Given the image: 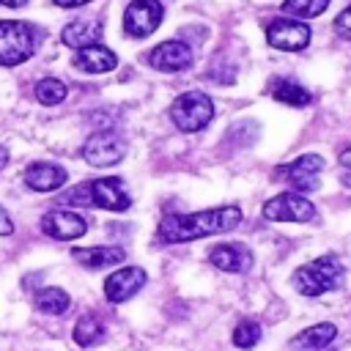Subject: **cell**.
<instances>
[{"label":"cell","mask_w":351,"mask_h":351,"mask_svg":"<svg viewBox=\"0 0 351 351\" xmlns=\"http://www.w3.org/2000/svg\"><path fill=\"white\" fill-rule=\"evenodd\" d=\"M208 261L211 266L222 269V271H230V274H241L252 266V250L244 247L241 241H225V244H217L211 252H208Z\"/></svg>","instance_id":"obj_14"},{"label":"cell","mask_w":351,"mask_h":351,"mask_svg":"<svg viewBox=\"0 0 351 351\" xmlns=\"http://www.w3.org/2000/svg\"><path fill=\"white\" fill-rule=\"evenodd\" d=\"M8 165V151H5V145H0V170Z\"/></svg>","instance_id":"obj_31"},{"label":"cell","mask_w":351,"mask_h":351,"mask_svg":"<svg viewBox=\"0 0 351 351\" xmlns=\"http://www.w3.org/2000/svg\"><path fill=\"white\" fill-rule=\"evenodd\" d=\"M145 280H148L145 269H140V266H123V269L112 271L104 280V296H107V302L121 304V302L132 299L145 285Z\"/></svg>","instance_id":"obj_12"},{"label":"cell","mask_w":351,"mask_h":351,"mask_svg":"<svg viewBox=\"0 0 351 351\" xmlns=\"http://www.w3.org/2000/svg\"><path fill=\"white\" fill-rule=\"evenodd\" d=\"M85 3H90V0H55V5H60V8H77Z\"/></svg>","instance_id":"obj_28"},{"label":"cell","mask_w":351,"mask_h":351,"mask_svg":"<svg viewBox=\"0 0 351 351\" xmlns=\"http://www.w3.org/2000/svg\"><path fill=\"white\" fill-rule=\"evenodd\" d=\"M36 99L41 101V104H47V107H55V104H60L63 99H66V85L60 82V80H55V77H44V80H38L36 82Z\"/></svg>","instance_id":"obj_23"},{"label":"cell","mask_w":351,"mask_h":351,"mask_svg":"<svg viewBox=\"0 0 351 351\" xmlns=\"http://www.w3.org/2000/svg\"><path fill=\"white\" fill-rule=\"evenodd\" d=\"M115 66H118V58L104 44H88L74 55V69L85 74H104V71H112Z\"/></svg>","instance_id":"obj_16"},{"label":"cell","mask_w":351,"mask_h":351,"mask_svg":"<svg viewBox=\"0 0 351 351\" xmlns=\"http://www.w3.org/2000/svg\"><path fill=\"white\" fill-rule=\"evenodd\" d=\"M126 143L118 132H93L82 145V159L93 167H112L123 159Z\"/></svg>","instance_id":"obj_7"},{"label":"cell","mask_w":351,"mask_h":351,"mask_svg":"<svg viewBox=\"0 0 351 351\" xmlns=\"http://www.w3.org/2000/svg\"><path fill=\"white\" fill-rule=\"evenodd\" d=\"M71 258L85 269H104V266L121 263L126 252L121 247H74Z\"/></svg>","instance_id":"obj_18"},{"label":"cell","mask_w":351,"mask_h":351,"mask_svg":"<svg viewBox=\"0 0 351 351\" xmlns=\"http://www.w3.org/2000/svg\"><path fill=\"white\" fill-rule=\"evenodd\" d=\"M239 222H241L239 206H217V208H206V211H195V214H167L159 222V239L165 244L195 241L203 236L233 230Z\"/></svg>","instance_id":"obj_1"},{"label":"cell","mask_w":351,"mask_h":351,"mask_svg":"<svg viewBox=\"0 0 351 351\" xmlns=\"http://www.w3.org/2000/svg\"><path fill=\"white\" fill-rule=\"evenodd\" d=\"M340 165H343V167H348V170H351V145H348V148H346V151H343V154H340Z\"/></svg>","instance_id":"obj_29"},{"label":"cell","mask_w":351,"mask_h":351,"mask_svg":"<svg viewBox=\"0 0 351 351\" xmlns=\"http://www.w3.org/2000/svg\"><path fill=\"white\" fill-rule=\"evenodd\" d=\"M258 340H261V324L258 321L244 318L236 324V329H233V346L236 348H252V346H258Z\"/></svg>","instance_id":"obj_25"},{"label":"cell","mask_w":351,"mask_h":351,"mask_svg":"<svg viewBox=\"0 0 351 351\" xmlns=\"http://www.w3.org/2000/svg\"><path fill=\"white\" fill-rule=\"evenodd\" d=\"M165 8L159 0H132L123 11V30L132 38H145L162 25Z\"/></svg>","instance_id":"obj_8"},{"label":"cell","mask_w":351,"mask_h":351,"mask_svg":"<svg viewBox=\"0 0 351 351\" xmlns=\"http://www.w3.org/2000/svg\"><path fill=\"white\" fill-rule=\"evenodd\" d=\"M335 30H337L340 38L351 41V5H346V8L337 14V19H335Z\"/></svg>","instance_id":"obj_26"},{"label":"cell","mask_w":351,"mask_h":351,"mask_svg":"<svg viewBox=\"0 0 351 351\" xmlns=\"http://www.w3.org/2000/svg\"><path fill=\"white\" fill-rule=\"evenodd\" d=\"M27 0H0V5H8V8H19V5H25Z\"/></svg>","instance_id":"obj_30"},{"label":"cell","mask_w":351,"mask_h":351,"mask_svg":"<svg viewBox=\"0 0 351 351\" xmlns=\"http://www.w3.org/2000/svg\"><path fill=\"white\" fill-rule=\"evenodd\" d=\"M101 38V25L93 22V19H77V22H69L60 33V41L66 47H74V49H82L88 44H99Z\"/></svg>","instance_id":"obj_19"},{"label":"cell","mask_w":351,"mask_h":351,"mask_svg":"<svg viewBox=\"0 0 351 351\" xmlns=\"http://www.w3.org/2000/svg\"><path fill=\"white\" fill-rule=\"evenodd\" d=\"M104 335V324L99 321V315H93V313H85V315H80L77 318V324H74V343L77 346H82V348H88V346H93L99 337Z\"/></svg>","instance_id":"obj_22"},{"label":"cell","mask_w":351,"mask_h":351,"mask_svg":"<svg viewBox=\"0 0 351 351\" xmlns=\"http://www.w3.org/2000/svg\"><path fill=\"white\" fill-rule=\"evenodd\" d=\"M66 203L74 206H96V208H107V211H126L132 206V197L123 186L121 178L107 176V178H96V181H85L77 189H71L66 195Z\"/></svg>","instance_id":"obj_2"},{"label":"cell","mask_w":351,"mask_h":351,"mask_svg":"<svg viewBox=\"0 0 351 351\" xmlns=\"http://www.w3.org/2000/svg\"><path fill=\"white\" fill-rule=\"evenodd\" d=\"M33 304H36L41 313H47V315H60V313L69 310L71 299H69V293H66L63 288H41V291H36Z\"/></svg>","instance_id":"obj_21"},{"label":"cell","mask_w":351,"mask_h":351,"mask_svg":"<svg viewBox=\"0 0 351 351\" xmlns=\"http://www.w3.org/2000/svg\"><path fill=\"white\" fill-rule=\"evenodd\" d=\"M170 118L181 132H200L214 118V104L203 90H186L170 104Z\"/></svg>","instance_id":"obj_5"},{"label":"cell","mask_w":351,"mask_h":351,"mask_svg":"<svg viewBox=\"0 0 351 351\" xmlns=\"http://www.w3.org/2000/svg\"><path fill=\"white\" fill-rule=\"evenodd\" d=\"M329 0H285L282 3V11L291 14L293 19H313V16H321L326 11Z\"/></svg>","instance_id":"obj_24"},{"label":"cell","mask_w":351,"mask_h":351,"mask_svg":"<svg viewBox=\"0 0 351 351\" xmlns=\"http://www.w3.org/2000/svg\"><path fill=\"white\" fill-rule=\"evenodd\" d=\"M337 337V326L335 324H315V326H307L304 332H299L285 351H321L326 348L332 340Z\"/></svg>","instance_id":"obj_17"},{"label":"cell","mask_w":351,"mask_h":351,"mask_svg":"<svg viewBox=\"0 0 351 351\" xmlns=\"http://www.w3.org/2000/svg\"><path fill=\"white\" fill-rule=\"evenodd\" d=\"M8 233H14V222H11L8 211L0 206V236H8Z\"/></svg>","instance_id":"obj_27"},{"label":"cell","mask_w":351,"mask_h":351,"mask_svg":"<svg viewBox=\"0 0 351 351\" xmlns=\"http://www.w3.org/2000/svg\"><path fill=\"white\" fill-rule=\"evenodd\" d=\"M38 47V33L30 22L0 19V66L25 63Z\"/></svg>","instance_id":"obj_3"},{"label":"cell","mask_w":351,"mask_h":351,"mask_svg":"<svg viewBox=\"0 0 351 351\" xmlns=\"http://www.w3.org/2000/svg\"><path fill=\"white\" fill-rule=\"evenodd\" d=\"M266 41L274 47V49H282V52H299L310 44V27L302 22V19H274L269 27H266Z\"/></svg>","instance_id":"obj_10"},{"label":"cell","mask_w":351,"mask_h":351,"mask_svg":"<svg viewBox=\"0 0 351 351\" xmlns=\"http://www.w3.org/2000/svg\"><path fill=\"white\" fill-rule=\"evenodd\" d=\"M340 280H343V266L335 255H321V258L299 266L293 274V285L302 296H321V293L337 288Z\"/></svg>","instance_id":"obj_4"},{"label":"cell","mask_w":351,"mask_h":351,"mask_svg":"<svg viewBox=\"0 0 351 351\" xmlns=\"http://www.w3.org/2000/svg\"><path fill=\"white\" fill-rule=\"evenodd\" d=\"M66 170L55 162H33L25 170V184L36 192H55L66 184Z\"/></svg>","instance_id":"obj_15"},{"label":"cell","mask_w":351,"mask_h":351,"mask_svg":"<svg viewBox=\"0 0 351 351\" xmlns=\"http://www.w3.org/2000/svg\"><path fill=\"white\" fill-rule=\"evenodd\" d=\"M324 170V159L318 154H304L291 165L274 170V178H285L293 192H313L318 189V173Z\"/></svg>","instance_id":"obj_9"},{"label":"cell","mask_w":351,"mask_h":351,"mask_svg":"<svg viewBox=\"0 0 351 351\" xmlns=\"http://www.w3.org/2000/svg\"><path fill=\"white\" fill-rule=\"evenodd\" d=\"M41 230L49 236V239H58V241H74L80 236H85L88 230V222L82 214L71 211V208H52L41 217Z\"/></svg>","instance_id":"obj_11"},{"label":"cell","mask_w":351,"mask_h":351,"mask_svg":"<svg viewBox=\"0 0 351 351\" xmlns=\"http://www.w3.org/2000/svg\"><path fill=\"white\" fill-rule=\"evenodd\" d=\"M189 63H192V49H189V44H184L178 38L162 41L148 52V66L156 71H181Z\"/></svg>","instance_id":"obj_13"},{"label":"cell","mask_w":351,"mask_h":351,"mask_svg":"<svg viewBox=\"0 0 351 351\" xmlns=\"http://www.w3.org/2000/svg\"><path fill=\"white\" fill-rule=\"evenodd\" d=\"M263 217L274 222H310L315 219V206L302 192H280L263 203Z\"/></svg>","instance_id":"obj_6"},{"label":"cell","mask_w":351,"mask_h":351,"mask_svg":"<svg viewBox=\"0 0 351 351\" xmlns=\"http://www.w3.org/2000/svg\"><path fill=\"white\" fill-rule=\"evenodd\" d=\"M271 96L282 104H291V107H307L313 101V93L291 80H274L271 82Z\"/></svg>","instance_id":"obj_20"}]
</instances>
